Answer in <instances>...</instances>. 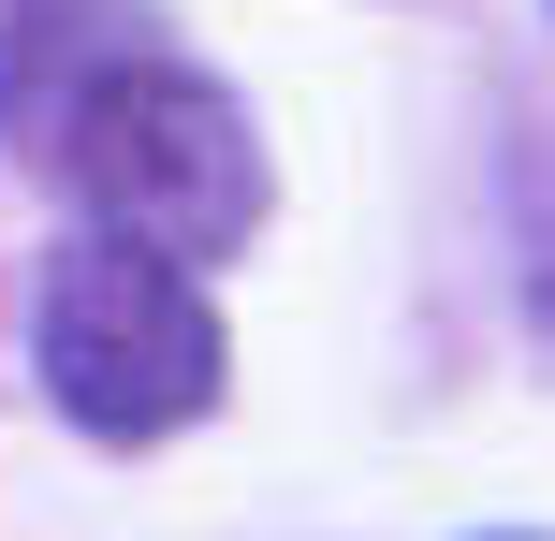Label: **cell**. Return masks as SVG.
<instances>
[{"label":"cell","instance_id":"obj_1","mask_svg":"<svg viewBox=\"0 0 555 541\" xmlns=\"http://www.w3.org/2000/svg\"><path fill=\"white\" fill-rule=\"evenodd\" d=\"M29 162H44L103 234H146V249H176V263H220V249L263 234L249 103H234L220 74H191V59H162V44L103 59V74L59 103V132L29 146Z\"/></svg>","mask_w":555,"mask_h":541},{"label":"cell","instance_id":"obj_2","mask_svg":"<svg viewBox=\"0 0 555 541\" xmlns=\"http://www.w3.org/2000/svg\"><path fill=\"white\" fill-rule=\"evenodd\" d=\"M29 366H44L59 425L117 439V454H146V439L205 425L220 410V308H205V279L176 249H146V234H74V249L44 263V293H29Z\"/></svg>","mask_w":555,"mask_h":541},{"label":"cell","instance_id":"obj_3","mask_svg":"<svg viewBox=\"0 0 555 541\" xmlns=\"http://www.w3.org/2000/svg\"><path fill=\"white\" fill-rule=\"evenodd\" d=\"M132 44H146V0H0V132L44 146L59 103Z\"/></svg>","mask_w":555,"mask_h":541},{"label":"cell","instance_id":"obj_4","mask_svg":"<svg viewBox=\"0 0 555 541\" xmlns=\"http://www.w3.org/2000/svg\"><path fill=\"white\" fill-rule=\"evenodd\" d=\"M541 337H555V279H541Z\"/></svg>","mask_w":555,"mask_h":541}]
</instances>
